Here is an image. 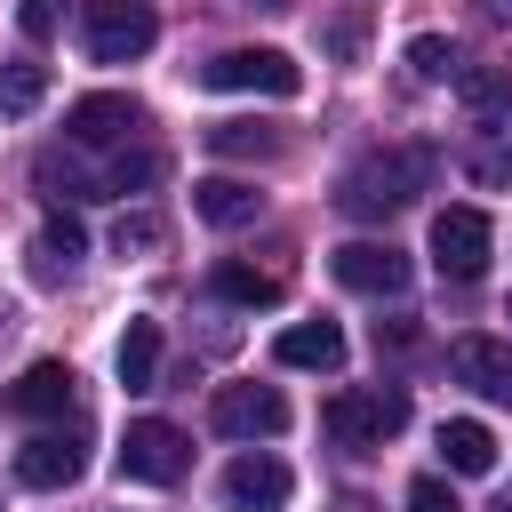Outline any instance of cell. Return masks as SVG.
<instances>
[{
    "mask_svg": "<svg viewBox=\"0 0 512 512\" xmlns=\"http://www.w3.org/2000/svg\"><path fill=\"white\" fill-rule=\"evenodd\" d=\"M432 152L424 144H384V152H368V160H352V176H344V216H392V208H408L416 192H432Z\"/></svg>",
    "mask_w": 512,
    "mask_h": 512,
    "instance_id": "cell-1",
    "label": "cell"
},
{
    "mask_svg": "<svg viewBox=\"0 0 512 512\" xmlns=\"http://www.w3.org/2000/svg\"><path fill=\"white\" fill-rule=\"evenodd\" d=\"M320 424H328V440H344V448H384V440L408 424V392H400V384H352V392H336V400L320 408Z\"/></svg>",
    "mask_w": 512,
    "mask_h": 512,
    "instance_id": "cell-2",
    "label": "cell"
},
{
    "mask_svg": "<svg viewBox=\"0 0 512 512\" xmlns=\"http://www.w3.org/2000/svg\"><path fill=\"white\" fill-rule=\"evenodd\" d=\"M152 40H160L152 0H80V48L96 64H136Z\"/></svg>",
    "mask_w": 512,
    "mask_h": 512,
    "instance_id": "cell-3",
    "label": "cell"
},
{
    "mask_svg": "<svg viewBox=\"0 0 512 512\" xmlns=\"http://www.w3.org/2000/svg\"><path fill=\"white\" fill-rule=\"evenodd\" d=\"M200 88H224V96H296L304 88V72H296V56H280V48H224V56H208L200 64Z\"/></svg>",
    "mask_w": 512,
    "mask_h": 512,
    "instance_id": "cell-4",
    "label": "cell"
},
{
    "mask_svg": "<svg viewBox=\"0 0 512 512\" xmlns=\"http://www.w3.org/2000/svg\"><path fill=\"white\" fill-rule=\"evenodd\" d=\"M184 464H192V440H184L176 424H160V416H136V424H128V440H120V472H128L136 488H176Z\"/></svg>",
    "mask_w": 512,
    "mask_h": 512,
    "instance_id": "cell-5",
    "label": "cell"
},
{
    "mask_svg": "<svg viewBox=\"0 0 512 512\" xmlns=\"http://www.w3.org/2000/svg\"><path fill=\"white\" fill-rule=\"evenodd\" d=\"M488 248H496V224L480 208H440L432 216V264H440V280H480Z\"/></svg>",
    "mask_w": 512,
    "mask_h": 512,
    "instance_id": "cell-6",
    "label": "cell"
},
{
    "mask_svg": "<svg viewBox=\"0 0 512 512\" xmlns=\"http://www.w3.org/2000/svg\"><path fill=\"white\" fill-rule=\"evenodd\" d=\"M208 424H216L224 440H272V432H288V400H280L272 384H216Z\"/></svg>",
    "mask_w": 512,
    "mask_h": 512,
    "instance_id": "cell-7",
    "label": "cell"
},
{
    "mask_svg": "<svg viewBox=\"0 0 512 512\" xmlns=\"http://www.w3.org/2000/svg\"><path fill=\"white\" fill-rule=\"evenodd\" d=\"M288 496H296V472L280 456H264V448L224 464V512H280Z\"/></svg>",
    "mask_w": 512,
    "mask_h": 512,
    "instance_id": "cell-8",
    "label": "cell"
},
{
    "mask_svg": "<svg viewBox=\"0 0 512 512\" xmlns=\"http://www.w3.org/2000/svg\"><path fill=\"white\" fill-rule=\"evenodd\" d=\"M328 272H336L352 296H400V288H408V256H400L392 240H344V248L328 256Z\"/></svg>",
    "mask_w": 512,
    "mask_h": 512,
    "instance_id": "cell-9",
    "label": "cell"
},
{
    "mask_svg": "<svg viewBox=\"0 0 512 512\" xmlns=\"http://www.w3.org/2000/svg\"><path fill=\"white\" fill-rule=\"evenodd\" d=\"M80 472H88V440H80V432H40V440L16 448V480L40 488V496H48V488H72Z\"/></svg>",
    "mask_w": 512,
    "mask_h": 512,
    "instance_id": "cell-10",
    "label": "cell"
},
{
    "mask_svg": "<svg viewBox=\"0 0 512 512\" xmlns=\"http://www.w3.org/2000/svg\"><path fill=\"white\" fill-rule=\"evenodd\" d=\"M448 368H456V384H472V392H488L496 408H512V344H496V336H456V344H448Z\"/></svg>",
    "mask_w": 512,
    "mask_h": 512,
    "instance_id": "cell-11",
    "label": "cell"
},
{
    "mask_svg": "<svg viewBox=\"0 0 512 512\" xmlns=\"http://www.w3.org/2000/svg\"><path fill=\"white\" fill-rule=\"evenodd\" d=\"M64 128H72V144H128L144 128V104L136 96H80L64 112Z\"/></svg>",
    "mask_w": 512,
    "mask_h": 512,
    "instance_id": "cell-12",
    "label": "cell"
},
{
    "mask_svg": "<svg viewBox=\"0 0 512 512\" xmlns=\"http://www.w3.org/2000/svg\"><path fill=\"white\" fill-rule=\"evenodd\" d=\"M72 392H80V376H72L64 360H32V368L8 384V408H16V416H64Z\"/></svg>",
    "mask_w": 512,
    "mask_h": 512,
    "instance_id": "cell-13",
    "label": "cell"
},
{
    "mask_svg": "<svg viewBox=\"0 0 512 512\" xmlns=\"http://www.w3.org/2000/svg\"><path fill=\"white\" fill-rule=\"evenodd\" d=\"M192 208H200V224L240 232V224H256L264 192H256V184H240V176H208V184H192Z\"/></svg>",
    "mask_w": 512,
    "mask_h": 512,
    "instance_id": "cell-14",
    "label": "cell"
},
{
    "mask_svg": "<svg viewBox=\"0 0 512 512\" xmlns=\"http://www.w3.org/2000/svg\"><path fill=\"white\" fill-rule=\"evenodd\" d=\"M280 368H344V328L336 320H296V328H280Z\"/></svg>",
    "mask_w": 512,
    "mask_h": 512,
    "instance_id": "cell-15",
    "label": "cell"
},
{
    "mask_svg": "<svg viewBox=\"0 0 512 512\" xmlns=\"http://www.w3.org/2000/svg\"><path fill=\"white\" fill-rule=\"evenodd\" d=\"M440 456H448V472L480 480V472H496V432L472 424V416H448V424H440Z\"/></svg>",
    "mask_w": 512,
    "mask_h": 512,
    "instance_id": "cell-16",
    "label": "cell"
},
{
    "mask_svg": "<svg viewBox=\"0 0 512 512\" xmlns=\"http://www.w3.org/2000/svg\"><path fill=\"white\" fill-rule=\"evenodd\" d=\"M112 368H120V384H128V392H152V376H160V320H128V336H120Z\"/></svg>",
    "mask_w": 512,
    "mask_h": 512,
    "instance_id": "cell-17",
    "label": "cell"
},
{
    "mask_svg": "<svg viewBox=\"0 0 512 512\" xmlns=\"http://www.w3.org/2000/svg\"><path fill=\"white\" fill-rule=\"evenodd\" d=\"M464 176H472V184H488V192H504V184H512V120H496V128H480V136H472Z\"/></svg>",
    "mask_w": 512,
    "mask_h": 512,
    "instance_id": "cell-18",
    "label": "cell"
},
{
    "mask_svg": "<svg viewBox=\"0 0 512 512\" xmlns=\"http://www.w3.org/2000/svg\"><path fill=\"white\" fill-rule=\"evenodd\" d=\"M208 296H224V304H280V272H256V264H216L208 272Z\"/></svg>",
    "mask_w": 512,
    "mask_h": 512,
    "instance_id": "cell-19",
    "label": "cell"
},
{
    "mask_svg": "<svg viewBox=\"0 0 512 512\" xmlns=\"http://www.w3.org/2000/svg\"><path fill=\"white\" fill-rule=\"evenodd\" d=\"M32 256H40V280H64V272H72V264L88 256V232H80L72 216H48V224H40V248H32Z\"/></svg>",
    "mask_w": 512,
    "mask_h": 512,
    "instance_id": "cell-20",
    "label": "cell"
},
{
    "mask_svg": "<svg viewBox=\"0 0 512 512\" xmlns=\"http://www.w3.org/2000/svg\"><path fill=\"white\" fill-rule=\"evenodd\" d=\"M208 152H224V160H272L280 136L256 128V120H216V128H208Z\"/></svg>",
    "mask_w": 512,
    "mask_h": 512,
    "instance_id": "cell-21",
    "label": "cell"
},
{
    "mask_svg": "<svg viewBox=\"0 0 512 512\" xmlns=\"http://www.w3.org/2000/svg\"><path fill=\"white\" fill-rule=\"evenodd\" d=\"M48 96V64H0V112H32Z\"/></svg>",
    "mask_w": 512,
    "mask_h": 512,
    "instance_id": "cell-22",
    "label": "cell"
},
{
    "mask_svg": "<svg viewBox=\"0 0 512 512\" xmlns=\"http://www.w3.org/2000/svg\"><path fill=\"white\" fill-rule=\"evenodd\" d=\"M456 96H464L472 112H504V120H512V80H504V72H472V64H464V72H456Z\"/></svg>",
    "mask_w": 512,
    "mask_h": 512,
    "instance_id": "cell-23",
    "label": "cell"
},
{
    "mask_svg": "<svg viewBox=\"0 0 512 512\" xmlns=\"http://www.w3.org/2000/svg\"><path fill=\"white\" fill-rule=\"evenodd\" d=\"M408 72H416V80H456L464 64H456V48H448L440 32H416V40H408Z\"/></svg>",
    "mask_w": 512,
    "mask_h": 512,
    "instance_id": "cell-24",
    "label": "cell"
},
{
    "mask_svg": "<svg viewBox=\"0 0 512 512\" xmlns=\"http://www.w3.org/2000/svg\"><path fill=\"white\" fill-rule=\"evenodd\" d=\"M160 240H168L160 216H120V224H112V248H120V256H128V248H160Z\"/></svg>",
    "mask_w": 512,
    "mask_h": 512,
    "instance_id": "cell-25",
    "label": "cell"
},
{
    "mask_svg": "<svg viewBox=\"0 0 512 512\" xmlns=\"http://www.w3.org/2000/svg\"><path fill=\"white\" fill-rule=\"evenodd\" d=\"M16 24H24V40H56L64 0H16Z\"/></svg>",
    "mask_w": 512,
    "mask_h": 512,
    "instance_id": "cell-26",
    "label": "cell"
},
{
    "mask_svg": "<svg viewBox=\"0 0 512 512\" xmlns=\"http://www.w3.org/2000/svg\"><path fill=\"white\" fill-rule=\"evenodd\" d=\"M408 512H464V504H456V488L440 472H424V480H408Z\"/></svg>",
    "mask_w": 512,
    "mask_h": 512,
    "instance_id": "cell-27",
    "label": "cell"
},
{
    "mask_svg": "<svg viewBox=\"0 0 512 512\" xmlns=\"http://www.w3.org/2000/svg\"><path fill=\"white\" fill-rule=\"evenodd\" d=\"M328 56H360V8L328 24Z\"/></svg>",
    "mask_w": 512,
    "mask_h": 512,
    "instance_id": "cell-28",
    "label": "cell"
},
{
    "mask_svg": "<svg viewBox=\"0 0 512 512\" xmlns=\"http://www.w3.org/2000/svg\"><path fill=\"white\" fill-rule=\"evenodd\" d=\"M256 8H288V0H256Z\"/></svg>",
    "mask_w": 512,
    "mask_h": 512,
    "instance_id": "cell-29",
    "label": "cell"
},
{
    "mask_svg": "<svg viewBox=\"0 0 512 512\" xmlns=\"http://www.w3.org/2000/svg\"><path fill=\"white\" fill-rule=\"evenodd\" d=\"M0 328H8V304H0Z\"/></svg>",
    "mask_w": 512,
    "mask_h": 512,
    "instance_id": "cell-30",
    "label": "cell"
}]
</instances>
